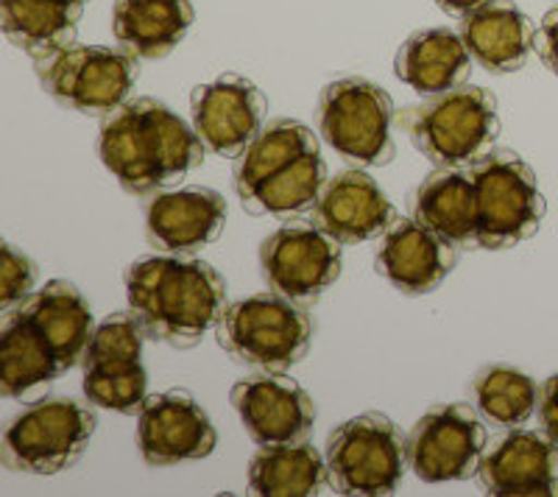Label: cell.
<instances>
[{"label":"cell","instance_id":"cell-17","mask_svg":"<svg viewBox=\"0 0 558 497\" xmlns=\"http://www.w3.org/2000/svg\"><path fill=\"white\" fill-rule=\"evenodd\" d=\"M227 223V198L209 187L157 193L146 210L148 241L162 252L191 255L216 241Z\"/></svg>","mask_w":558,"mask_h":497},{"label":"cell","instance_id":"cell-11","mask_svg":"<svg viewBox=\"0 0 558 497\" xmlns=\"http://www.w3.org/2000/svg\"><path fill=\"white\" fill-rule=\"evenodd\" d=\"M260 266L271 291L293 302L318 300L341 277V241L316 221H291L263 241Z\"/></svg>","mask_w":558,"mask_h":497},{"label":"cell","instance_id":"cell-37","mask_svg":"<svg viewBox=\"0 0 558 497\" xmlns=\"http://www.w3.org/2000/svg\"><path fill=\"white\" fill-rule=\"evenodd\" d=\"M556 3H558V0H556Z\"/></svg>","mask_w":558,"mask_h":497},{"label":"cell","instance_id":"cell-13","mask_svg":"<svg viewBox=\"0 0 558 497\" xmlns=\"http://www.w3.org/2000/svg\"><path fill=\"white\" fill-rule=\"evenodd\" d=\"M254 445L305 441L316 422V402L293 377L282 372L243 377L229 395Z\"/></svg>","mask_w":558,"mask_h":497},{"label":"cell","instance_id":"cell-25","mask_svg":"<svg viewBox=\"0 0 558 497\" xmlns=\"http://www.w3.org/2000/svg\"><path fill=\"white\" fill-rule=\"evenodd\" d=\"M82 12L59 0H0L3 34L34 62L76 43Z\"/></svg>","mask_w":558,"mask_h":497},{"label":"cell","instance_id":"cell-32","mask_svg":"<svg viewBox=\"0 0 558 497\" xmlns=\"http://www.w3.org/2000/svg\"><path fill=\"white\" fill-rule=\"evenodd\" d=\"M37 282V268L23 252L7 243L3 246V275H0V307L12 311L14 305H23L34 293Z\"/></svg>","mask_w":558,"mask_h":497},{"label":"cell","instance_id":"cell-14","mask_svg":"<svg viewBox=\"0 0 558 497\" xmlns=\"http://www.w3.org/2000/svg\"><path fill=\"white\" fill-rule=\"evenodd\" d=\"M191 109L193 129L207 151L218 157H241L260 134L266 101L248 78L229 73L216 82L198 84L191 96Z\"/></svg>","mask_w":558,"mask_h":497},{"label":"cell","instance_id":"cell-20","mask_svg":"<svg viewBox=\"0 0 558 497\" xmlns=\"http://www.w3.org/2000/svg\"><path fill=\"white\" fill-rule=\"evenodd\" d=\"M17 311L32 322L45 344L51 347L62 369L82 364L96 327L87 300L73 282L51 280L43 291H34Z\"/></svg>","mask_w":558,"mask_h":497},{"label":"cell","instance_id":"cell-22","mask_svg":"<svg viewBox=\"0 0 558 497\" xmlns=\"http://www.w3.org/2000/svg\"><path fill=\"white\" fill-rule=\"evenodd\" d=\"M191 0H114L112 34L137 59H162L193 26Z\"/></svg>","mask_w":558,"mask_h":497},{"label":"cell","instance_id":"cell-8","mask_svg":"<svg viewBox=\"0 0 558 497\" xmlns=\"http://www.w3.org/2000/svg\"><path fill=\"white\" fill-rule=\"evenodd\" d=\"M393 101L380 84L361 76L327 84L318 98L324 141L357 168L388 166L393 157Z\"/></svg>","mask_w":558,"mask_h":497},{"label":"cell","instance_id":"cell-7","mask_svg":"<svg viewBox=\"0 0 558 497\" xmlns=\"http://www.w3.org/2000/svg\"><path fill=\"white\" fill-rule=\"evenodd\" d=\"M330 484L341 495H393L408 464V439L386 414L368 411L338 425L327 439Z\"/></svg>","mask_w":558,"mask_h":497},{"label":"cell","instance_id":"cell-10","mask_svg":"<svg viewBox=\"0 0 558 497\" xmlns=\"http://www.w3.org/2000/svg\"><path fill=\"white\" fill-rule=\"evenodd\" d=\"M483 456L486 427L477 411L463 402L430 409L408 436V464L425 484L472 478Z\"/></svg>","mask_w":558,"mask_h":497},{"label":"cell","instance_id":"cell-35","mask_svg":"<svg viewBox=\"0 0 558 497\" xmlns=\"http://www.w3.org/2000/svg\"><path fill=\"white\" fill-rule=\"evenodd\" d=\"M486 3H492V0H436V7L441 9V12L452 14V17H466V14L486 7Z\"/></svg>","mask_w":558,"mask_h":497},{"label":"cell","instance_id":"cell-5","mask_svg":"<svg viewBox=\"0 0 558 497\" xmlns=\"http://www.w3.org/2000/svg\"><path fill=\"white\" fill-rule=\"evenodd\" d=\"M477 202V246L511 248L536 235L547 205L536 171L511 148H492L470 168Z\"/></svg>","mask_w":558,"mask_h":497},{"label":"cell","instance_id":"cell-30","mask_svg":"<svg viewBox=\"0 0 558 497\" xmlns=\"http://www.w3.org/2000/svg\"><path fill=\"white\" fill-rule=\"evenodd\" d=\"M148 391V375L143 361L134 364L84 366V395L93 405L118 414H134L143 409Z\"/></svg>","mask_w":558,"mask_h":497},{"label":"cell","instance_id":"cell-15","mask_svg":"<svg viewBox=\"0 0 558 497\" xmlns=\"http://www.w3.org/2000/svg\"><path fill=\"white\" fill-rule=\"evenodd\" d=\"M456 248L416 218H397L377 248V275L408 296H422L450 277L456 268Z\"/></svg>","mask_w":558,"mask_h":497},{"label":"cell","instance_id":"cell-36","mask_svg":"<svg viewBox=\"0 0 558 497\" xmlns=\"http://www.w3.org/2000/svg\"><path fill=\"white\" fill-rule=\"evenodd\" d=\"M59 3H68V7H76V9L87 7V0H59Z\"/></svg>","mask_w":558,"mask_h":497},{"label":"cell","instance_id":"cell-1","mask_svg":"<svg viewBox=\"0 0 558 497\" xmlns=\"http://www.w3.org/2000/svg\"><path fill=\"white\" fill-rule=\"evenodd\" d=\"M198 132L154 98H134L107 116L98 154L123 191L148 196L177 185L204 162Z\"/></svg>","mask_w":558,"mask_h":497},{"label":"cell","instance_id":"cell-29","mask_svg":"<svg viewBox=\"0 0 558 497\" xmlns=\"http://www.w3.org/2000/svg\"><path fill=\"white\" fill-rule=\"evenodd\" d=\"M472 397L483 420L500 427H520L539 409V389L514 366H483L472 380Z\"/></svg>","mask_w":558,"mask_h":497},{"label":"cell","instance_id":"cell-16","mask_svg":"<svg viewBox=\"0 0 558 497\" xmlns=\"http://www.w3.org/2000/svg\"><path fill=\"white\" fill-rule=\"evenodd\" d=\"M477 475L488 495H558V445L545 431L539 434V431L514 427L483 456Z\"/></svg>","mask_w":558,"mask_h":497},{"label":"cell","instance_id":"cell-34","mask_svg":"<svg viewBox=\"0 0 558 497\" xmlns=\"http://www.w3.org/2000/svg\"><path fill=\"white\" fill-rule=\"evenodd\" d=\"M539 422L542 431L558 445V372L547 377L539 391Z\"/></svg>","mask_w":558,"mask_h":497},{"label":"cell","instance_id":"cell-6","mask_svg":"<svg viewBox=\"0 0 558 497\" xmlns=\"http://www.w3.org/2000/svg\"><path fill=\"white\" fill-rule=\"evenodd\" d=\"M34 68L45 93L82 116H112L129 101L140 76L137 57L109 45L73 43L37 59Z\"/></svg>","mask_w":558,"mask_h":497},{"label":"cell","instance_id":"cell-12","mask_svg":"<svg viewBox=\"0 0 558 497\" xmlns=\"http://www.w3.org/2000/svg\"><path fill=\"white\" fill-rule=\"evenodd\" d=\"M140 453L151 466H173L207 459L218 445L216 425L202 402L187 391L146 397L137 411Z\"/></svg>","mask_w":558,"mask_h":497},{"label":"cell","instance_id":"cell-21","mask_svg":"<svg viewBox=\"0 0 558 497\" xmlns=\"http://www.w3.org/2000/svg\"><path fill=\"white\" fill-rule=\"evenodd\" d=\"M461 37L481 68L502 76L525 68L536 28L531 17L511 0H492L461 17Z\"/></svg>","mask_w":558,"mask_h":497},{"label":"cell","instance_id":"cell-18","mask_svg":"<svg viewBox=\"0 0 558 497\" xmlns=\"http://www.w3.org/2000/svg\"><path fill=\"white\" fill-rule=\"evenodd\" d=\"M313 221L341 243H363L386 235L393 207L375 179L363 171H343L327 182L313 207Z\"/></svg>","mask_w":558,"mask_h":497},{"label":"cell","instance_id":"cell-31","mask_svg":"<svg viewBox=\"0 0 558 497\" xmlns=\"http://www.w3.org/2000/svg\"><path fill=\"white\" fill-rule=\"evenodd\" d=\"M146 327L132 311L112 313L96 327L89 347L82 357V366L101 364H134L143 357V341H146Z\"/></svg>","mask_w":558,"mask_h":497},{"label":"cell","instance_id":"cell-19","mask_svg":"<svg viewBox=\"0 0 558 497\" xmlns=\"http://www.w3.org/2000/svg\"><path fill=\"white\" fill-rule=\"evenodd\" d=\"M472 53L461 32L447 26L422 28L400 45L393 59V73L416 96H441L461 87L472 73Z\"/></svg>","mask_w":558,"mask_h":497},{"label":"cell","instance_id":"cell-27","mask_svg":"<svg viewBox=\"0 0 558 497\" xmlns=\"http://www.w3.org/2000/svg\"><path fill=\"white\" fill-rule=\"evenodd\" d=\"M318 151V137L305 123L279 118L271 121L260 134L248 143L246 151L238 157L235 166V187L238 196H248L257 185H263L274 173L286 171L288 166L305 157V154Z\"/></svg>","mask_w":558,"mask_h":497},{"label":"cell","instance_id":"cell-9","mask_svg":"<svg viewBox=\"0 0 558 497\" xmlns=\"http://www.w3.org/2000/svg\"><path fill=\"white\" fill-rule=\"evenodd\" d=\"M96 425V414L68 397L32 402L9 422L3 464L32 475H57L82 459Z\"/></svg>","mask_w":558,"mask_h":497},{"label":"cell","instance_id":"cell-2","mask_svg":"<svg viewBox=\"0 0 558 497\" xmlns=\"http://www.w3.org/2000/svg\"><path fill=\"white\" fill-rule=\"evenodd\" d=\"M126 296L146 336L177 350L196 347L229 307L223 277L196 257L134 263L126 271Z\"/></svg>","mask_w":558,"mask_h":497},{"label":"cell","instance_id":"cell-23","mask_svg":"<svg viewBox=\"0 0 558 497\" xmlns=\"http://www.w3.org/2000/svg\"><path fill=\"white\" fill-rule=\"evenodd\" d=\"M416 221L450 241L452 246H477V202L472 173L463 168H438L418 185Z\"/></svg>","mask_w":558,"mask_h":497},{"label":"cell","instance_id":"cell-24","mask_svg":"<svg viewBox=\"0 0 558 497\" xmlns=\"http://www.w3.org/2000/svg\"><path fill=\"white\" fill-rule=\"evenodd\" d=\"M330 484L327 459L311 441L268 445L248 464V489L263 497H313Z\"/></svg>","mask_w":558,"mask_h":497},{"label":"cell","instance_id":"cell-26","mask_svg":"<svg viewBox=\"0 0 558 497\" xmlns=\"http://www.w3.org/2000/svg\"><path fill=\"white\" fill-rule=\"evenodd\" d=\"M57 355L45 344L32 322L20 311L9 313L3 332H0V389L3 397L14 400L37 386H48L62 375Z\"/></svg>","mask_w":558,"mask_h":497},{"label":"cell","instance_id":"cell-33","mask_svg":"<svg viewBox=\"0 0 558 497\" xmlns=\"http://www.w3.org/2000/svg\"><path fill=\"white\" fill-rule=\"evenodd\" d=\"M533 48H536L542 62L547 64V71L558 76V9H553V12H547L542 17L539 28H536V39H533Z\"/></svg>","mask_w":558,"mask_h":497},{"label":"cell","instance_id":"cell-4","mask_svg":"<svg viewBox=\"0 0 558 497\" xmlns=\"http://www.w3.org/2000/svg\"><path fill=\"white\" fill-rule=\"evenodd\" d=\"M218 344L238 364L263 372H286L311 350L313 325L307 311L282 293H254L223 311Z\"/></svg>","mask_w":558,"mask_h":497},{"label":"cell","instance_id":"cell-28","mask_svg":"<svg viewBox=\"0 0 558 497\" xmlns=\"http://www.w3.org/2000/svg\"><path fill=\"white\" fill-rule=\"evenodd\" d=\"M327 182V162L322 160V154L313 151L299 157L286 171L274 173L241 202L254 216H299L316 207Z\"/></svg>","mask_w":558,"mask_h":497},{"label":"cell","instance_id":"cell-3","mask_svg":"<svg viewBox=\"0 0 558 497\" xmlns=\"http://www.w3.org/2000/svg\"><path fill=\"white\" fill-rule=\"evenodd\" d=\"M400 126L438 168H472L500 137L495 96L475 84H461L405 109Z\"/></svg>","mask_w":558,"mask_h":497}]
</instances>
